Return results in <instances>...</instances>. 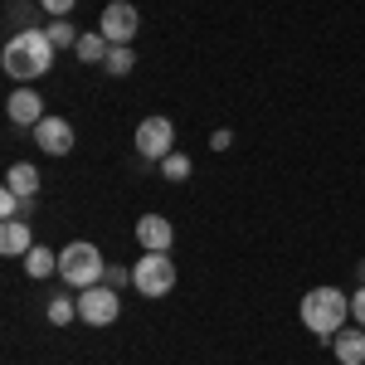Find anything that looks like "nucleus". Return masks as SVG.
<instances>
[{
    "mask_svg": "<svg viewBox=\"0 0 365 365\" xmlns=\"http://www.w3.org/2000/svg\"><path fill=\"white\" fill-rule=\"evenodd\" d=\"M0 68L15 78V83H34L54 68V44L44 29H15L0 49Z\"/></svg>",
    "mask_w": 365,
    "mask_h": 365,
    "instance_id": "1",
    "label": "nucleus"
},
{
    "mask_svg": "<svg viewBox=\"0 0 365 365\" xmlns=\"http://www.w3.org/2000/svg\"><path fill=\"white\" fill-rule=\"evenodd\" d=\"M346 317H351V297L341 287H312V292H302V327L312 336L336 341Z\"/></svg>",
    "mask_w": 365,
    "mask_h": 365,
    "instance_id": "2",
    "label": "nucleus"
},
{
    "mask_svg": "<svg viewBox=\"0 0 365 365\" xmlns=\"http://www.w3.org/2000/svg\"><path fill=\"white\" fill-rule=\"evenodd\" d=\"M58 278L68 282V287H98V282L108 278V263H103V253L98 244H88V239H73L68 249L58 253Z\"/></svg>",
    "mask_w": 365,
    "mask_h": 365,
    "instance_id": "3",
    "label": "nucleus"
},
{
    "mask_svg": "<svg viewBox=\"0 0 365 365\" xmlns=\"http://www.w3.org/2000/svg\"><path fill=\"white\" fill-rule=\"evenodd\" d=\"M132 287H137L141 297H166L170 287H175L170 253H141L137 263H132Z\"/></svg>",
    "mask_w": 365,
    "mask_h": 365,
    "instance_id": "4",
    "label": "nucleus"
},
{
    "mask_svg": "<svg viewBox=\"0 0 365 365\" xmlns=\"http://www.w3.org/2000/svg\"><path fill=\"white\" fill-rule=\"evenodd\" d=\"M117 317H122L117 287L98 282V287H83V292H78V322H88V327H113Z\"/></svg>",
    "mask_w": 365,
    "mask_h": 365,
    "instance_id": "5",
    "label": "nucleus"
},
{
    "mask_svg": "<svg viewBox=\"0 0 365 365\" xmlns=\"http://www.w3.org/2000/svg\"><path fill=\"white\" fill-rule=\"evenodd\" d=\"M98 29H103V39H108V44H132V39H137V29H141L137 5H132V0H108Z\"/></svg>",
    "mask_w": 365,
    "mask_h": 365,
    "instance_id": "6",
    "label": "nucleus"
},
{
    "mask_svg": "<svg viewBox=\"0 0 365 365\" xmlns=\"http://www.w3.org/2000/svg\"><path fill=\"white\" fill-rule=\"evenodd\" d=\"M170 146H175V127H170V117H146L137 127V151L146 161H166Z\"/></svg>",
    "mask_w": 365,
    "mask_h": 365,
    "instance_id": "7",
    "label": "nucleus"
},
{
    "mask_svg": "<svg viewBox=\"0 0 365 365\" xmlns=\"http://www.w3.org/2000/svg\"><path fill=\"white\" fill-rule=\"evenodd\" d=\"M34 146L49 151V156H68V151H73V127H68V117H44V122L34 127Z\"/></svg>",
    "mask_w": 365,
    "mask_h": 365,
    "instance_id": "8",
    "label": "nucleus"
},
{
    "mask_svg": "<svg viewBox=\"0 0 365 365\" xmlns=\"http://www.w3.org/2000/svg\"><path fill=\"white\" fill-rule=\"evenodd\" d=\"M137 244H141V253H170V244H175L170 220L166 215H141L137 220Z\"/></svg>",
    "mask_w": 365,
    "mask_h": 365,
    "instance_id": "9",
    "label": "nucleus"
},
{
    "mask_svg": "<svg viewBox=\"0 0 365 365\" xmlns=\"http://www.w3.org/2000/svg\"><path fill=\"white\" fill-rule=\"evenodd\" d=\"M5 113H10L15 127H39V122L49 117V113H44V98H39L34 88H15L10 103H5Z\"/></svg>",
    "mask_w": 365,
    "mask_h": 365,
    "instance_id": "10",
    "label": "nucleus"
},
{
    "mask_svg": "<svg viewBox=\"0 0 365 365\" xmlns=\"http://www.w3.org/2000/svg\"><path fill=\"white\" fill-rule=\"evenodd\" d=\"M29 249H34L29 220H5V225H0V253H5V258H25Z\"/></svg>",
    "mask_w": 365,
    "mask_h": 365,
    "instance_id": "11",
    "label": "nucleus"
},
{
    "mask_svg": "<svg viewBox=\"0 0 365 365\" xmlns=\"http://www.w3.org/2000/svg\"><path fill=\"white\" fill-rule=\"evenodd\" d=\"M341 365H365V327H341V336L331 341Z\"/></svg>",
    "mask_w": 365,
    "mask_h": 365,
    "instance_id": "12",
    "label": "nucleus"
},
{
    "mask_svg": "<svg viewBox=\"0 0 365 365\" xmlns=\"http://www.w3.org/2000/svg\"><path fill=\"white\" fill-rule=\"evenodd\" d=\"M5 185H10L15 195L34 200V190H39V170L29 166V161H20V166H10V170H5Z\"/></svg>",
    "mask_w": 365,
    "mask_h": 365,
    "instance_id": "13",
    "label": "nucleus"
},
{
    "mask_svg": "<svg viewBox=\"0 0 365 365\" xmlns=\"http://www.w3.org/2000/svg\"><path fill=\"white\" fill-rule=\"evenodd\" d=\"M108 39H103V29H93V34H78V44H73V54L83 58V63H108Z\"/></svg>",
    "mask_w": 365,
    "mask_h": 365,
    "instance_id": "14",
    "label": "nucleus"
},
{
    "mask_svg": "<svg viewBox=\"0 0 365 365\" xmlns=\"http://www.w3.org/2000/svg\"><path fill=\"white\" fill-rule=\"evenodd\" d=\"M25 273L29 278H49V273H58V253L44 249V244H34V249L25 253Z\"/></svg>",
    "mask_w": 365,
    "mask_h": 365,
    "instance_id": "15",
    "label": "nucleus"
},
{
    "mask_svg": "<svg viewBox=\"0 0 365 365\" xmlns=\"http://www.w3.org/2000/svg\"><path fill=\"white\" fill-rule=\"evenodd\" d=\"M44 317H49L54 327H68V322L78 317V297H68V292H54V297H49V307H44Z\"/></svg>",
    "mask_w": 365,
    "mask_h": 365,
    "instance_id": "16",
    "label": "nucleus"
},
{
    "mask_svg": "<svg viewBox=\"0 0 365 365\" xmlns=\"http://www.w3.org/2000/svg\"><path fill=\"white\" fill-rule=\"evenodd\" d=\"M103 68H108L113 78H127V73L137 68V54H132V44H113V49H108V63H103Z\"/></svg>",
    "mask_w": 365,
    "mask_h": 365,
    "instance_id": "17",
    "label": "nucleus"
},
{
    "mask_svg": "<svg viewBox=\"0 0 365 365\" xmlns=\"http://www.w3.org/2000/svg\"><path fill=\"white\" fill-rule=\"evenodd\" d=\"M190 156H185V151H170L166 161H161V175H166V180H190Z\"/></svg>",
    "mask_w": 365,
    "mask_h": 365,
    "instance_id": "18",
    "label": "nucleus"
},
{
    "mask_svg": "<svg viewBox=\"0 0 365 365\" xmlns=\"http://www.w3.org/2000/svg\"><path fill=\"white\" fill-rule=\"evenodd\" d=\"M44 34H49V44H54V49H73V44H78V29L68 25V20H54Z\"/></svg>",
    "mask_w": 365,
    "mask_h": 365,
    "instance_id": "19",
    "label": "nucleus"
},
{
    "mask_svg": "<svg viewBox=\"0 0 365 365\" xmlns=\"http://www.w3.org/2000/svg\"><path fill=\"white\" fill-rule=\"evenodd\" d=\"M20 205H25V195H15L10 185L0 190V215H5V220H20Z\"/></svg>",
    "mask_w": 365,
    "mask_h": 365,
    "instance_id": "20",
    "label": "nucleus"
},
{
    "mask_svg": "<svg viewBox=\"0 0 365 365\" xmlns=\"http://www.w3.org/2000/svg\"><path fill=\"white\" fill-rule=\"evenodd\" d=\"M39 5H44V10H49L54 20H68V10H73L78 0H39Z\"/></svg>",
    "mask_w": 365,
    "mask_h": 365,
    "instance_id": "21",
    "label": "nucleus"
},
{
    "mask_svg": "<svg viewBox=\"0 0 365 365\" xmlns=\"http://www.w3.org/2000/svg\"><path fill=\"white\" fill-rule=\"evenodd\" d=\"M351 317H356V327H365V282L356 287V297H351Z\"/></svg>",
    "mask_w": 365,
    "mask_h": 365,
    "instance_id": "22",
    "label": "nucleus"
},
{
    "mask_svg": "<svg viewBox=\"0 0 365 365\" xmlns=\"http://www.w3.org/2000/svg\"><path fill=\"white\" fill-rule=\"evenodd\" d=\"M210 146H215V151H229V146H234V132H229V127H220V132L210 137Z\"/></svg>",
    "mask_w": 365,
    "mask_h": 365,
    "instance_id": "23",
    "label": "nucleus"
},
{
    "mask_svg": "<svg viewBox=\"0 0 365 365\" xmlns=\"http://www.w3.org/2000/svg\"><path fill=\"white\" fill-rule=\"evenodd\" d=\"M122 282H132V273H127V268H113V263H108V287H122Z\"/></svg>",
    "mask_w": 365,
    "mask_h": 365,
    "instance_id": "24",
    "label": "nucleus"
},
{
    "mask_svg": "<svg viewBox=\"0 0 365 365\" xmlns=\"http://www.w3.org/2000/svg\"><path fill=\"white\" fill-rule=\"evenodd\" d=\"M356 273H361V282H365V258H361V268H356Z\"/></svg>",
    "mask_w": 365,
    "mask_h": 365,
    "instance_id": "25",
    "label": "nucleus"
}]
</instances>
